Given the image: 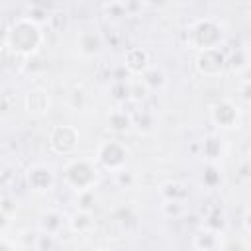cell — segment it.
<instances>
[{"label": "cell", "mask_w": 251, "mask_h": 251, "mask_svg": "<svg viewBox=\"0 0 251 251\" xmlns=\"http://www.w3.org/2000/svg\"><path fill=\"white\" fill-rule=\"evenodd\" d=\"M239 88H241V100H243V104H247V100H249V80L243 78V82L239 84Z\"/></svg>", "instance_id": "f546056e"}, {"label": "cell", "mask_w": 251, "mask_h": 251, "mask_svg": "<svg viewBox=\"0 0 251 251\" xmlns=\"http://www.w3.org/2000/svg\"><path fill=\"white\" fill-rule=\"evenodd\" d=\"M226 29L216 18H198L186 29V45L194 51L224 47Z\"/></svg>", "instance_id": "7a4b0ae2"}, {"label": "cell", "mask_w": 251, "mask_h": 251, "mask_svg": "<svg viewBox=\"0 0 251 251\" xmlns=\"http://www.w3.org/2000/svg\"><path fill=\"white\" fill-rule=\"evenodd\" d=\"M222 182V176L218 173V165H208L206 171L202 173V184L206 188H216Z\"/></svg>", "instance_id": "cb8c5ba5"}, {"label": "cell", "mask_w": 251, "mask_h": 251, "mask_svg": "<svg viewBox=\"0 0 251 251\" xmlns=\"http://www.w3.org/2000/svg\"><path fill=\"white\" fill-rule=\"evenodd\" d=\"M159 196L161 200H171V202H182L188 198V190L182 182H176V180H169V182H163L159 186Z\"/></svg>", "instance_id": "ac0fdd59"}, {"label": "cell", "mask_w": 251, "mask_h": 251, "mask_svg": "<svg viewBox=\"0 0 251 251\" xmlns=\"http://www.w3.org/2000/svg\"><path fill=\"white\" fill-rule=\"evenodd\" d=\"M137 80L143 84V88H145L147 92H161V90H165V86H167V82H169V76H167V73H165L163 67L151 63V65L139 75Z\"/></svg>", "instance_id": "4fadbf2b"}, {"label": "cell", "mask_w": 251, "mask_h": 251, "mask_svg": "<svg viewBox=\"0 0 251 251\" xmlns=\"http://www.w3.org/2000/svg\"><path fill=\"white\" fill-rule=\"evenodd\" d=\"M226 67H227V53L224 51V47L206 49L196 55V69L200 75H204L208 78H216V76L224 75Z\"/></svg>", "instance_id": "52a82bcc"}, {"label": "cell", "mask_w": 251, "mask_h": 251, "mask_svg": "<svg viewBox=\"0 0 251 251\" xmlns=\"http://www.w3.org/2000/svg\"><path fill=\"white\" fill-rule=\"evenodd\" d=\"M249 243L245 235H222L220 251H247Z\"/></svg>", "instance_id": "44dd1931"}, {"label": "cell", "mask_w": 251, "mask_h": 251, "mask_svg": "<svg viewBox=\"0 0 251 251\" xmlns=\"http://www.w3.org/2000/svg\"><path fill=\"white\" fill-rule=\"evenodd\" d=\"M222 235H224L222 231H216V229L202 226L192 235V247H194V251H220Z\"/></svg>", "instance_id": "5bb4252c"}, {"label": "cell", "mask_w": 251, "mask_h": 251, "mask_svg": "<svg viewBox=\"0 0 251 251\" xmlns=\"http://www.w3.org/2000/svg\"><path fill=\"white\" fill-rule=\"evenodd\" d=\"M76 202H78V210H86V212H90V210H92V204L96 202L94 190L78 192V194H76Z\"/></svg>", "instance_id": "484cf974"}, {"label": "cell", "mask_w": 251, "mask_h": 251, "mask_svg": "<svg viewBox=\"0 0 251 251\" xmlns=\"http://www.w3.org/2000/svg\"><path fill=\"white\" fill-rule=\"evenodd\" d=\"M131 157V149L127 147L126 141L112 137V139H102L96 147L94 161L98 163L100 169L108 173H116L120 169H126Z\"/></svg>", "instance_id": "277c9868"}, {"label": "cell", "mask_w": 251, "mask_h": 251, "mask_svg": "<svg viewBox=\"0 0 251 251\" xmlns=\"http://www.w3.org/2000/svg\"><path fill=\"white\" fill-rule=\"evenodd\" d=\"M45 43V31L41 25L31 22L25 16L16 18L8 31H6V47L22 57H31L35 55Z\"/></svg>", "instance_id": "6da1fadb"}, {"label": "cell", "mask_w": 251, "mask_h": 251, "mask_svg": "<svg viewBox=\"0 0 251 251\" xmlns=\"http://www.w3.org/2000/svg\"><path fill=\"white\" fill-rule=\"evenodd\" d=\"M47 143H49V149L57 155H63V157L73 155L78 149L80 131H78V127H75L71 124H59L49 131Z\"/></svg>", "instance_id": "8992f818"}, {"label": "cell", "mask_w": 251, "mask_h": 251, "mask_svg": "<svg viewBox=\"0 0 251 251\" xmlns=\"http://www.w3.org/2000/svg\"><path fill=\"white\" fill-rule=\"evenodd\" d=\"M147 94H149V92L143 88V84H141L139 80H135L133 84H129V100L139 102V100H143Z\"/></svg>", "instance_id": "83f0119b"}, {"label": "cell", "mask_w": 251, "mask_h": 251, "mask_svg": "<svg viewBox=\"0 0 251 251\" xmlns=\"http://www.w3.org/2000/svg\"><path fill=\"white\" fill-rule=\"evenodd\" d=\"M226 141L218 133H210L200 141V155L208 165H218L226 157Z\"/></svg>", "instance_id": "30bf717a"}, {"label": "cell", "mask_w": 251, "mask_h": 251, "mask_svg": "<svg viewBox=\"0 0 251 251\" xmlns=\"http://www.w3.org/2000/svg\"><path fill=\"white\" fill-rule=\"evenodd\" d=\"M76 51L84 59L98 57L104 51V35L96 27H84L76 35Z\"/></svg>", "instance_id": "ba28073f"}, {"label": "cell", "mask_w": 251, "mask_h": 251, "mask_svg": "<svg viewBox=\"0 0 251 251\" xmlns=\"http://www.w3.org/2000/svg\"><path fill=\"white\" fill-rule=\"evenodd\" d=\"M67 227L76 233V235H86L90 233L94 227H96V222H94V216L92 212H86V210H76L75 214H71L67 218Z\"/></svg>", "instance_id": "2e32d148"}, {"label": "cell", "mask_w": 251, "mask_h": 251, "mask_svg": "<svg viewBox=\"0 0 251 251\" xmlns=\"http://www.w3.org/2000/svg\"><path fill=\"white\" fill-rule=\"evenodd\" d=\"M8 226H10V214L0 208V235H2V231H4Z\"/></svg>", "instance_id": "f1b7e54d"}, {"label": "cell", "mask_w": 251, "mask_h": 251, "mask_svg": "<svg viewBox=\"0 0 251 251\" xmlns=\"http://www.w3.org/2000/svg\"><path fill=\"white\" fill-rule=\"evenodd\" d=\"M227 67H231L235 73L247 71L249 67V57H247V49H235V53L227 55Z\"/></svg>", "instance_id": "7402d4cb"}, {"label": "cell", "mask_w": 251, "mask_h": 251, "mask_svg": "<svg viewBox=\"0 0 251 251\" xmlns=\"http://www.w3.org/2000/svg\"><path fill=\"white\" fill-rule=\"evenodd\" d=\"M131 126H135L139 131L147 133L157 126V116L151 110H141V114H131Z\"/></svg>", "instance_id": "ffe728a7"}, {"label": "cell", "mask_w": 251, "mask_h": 251, "mask_svg": "<svg viewBox=\"0 0 251 251\" xmlns=\"http://www.w3.org/2000/svg\"><path fill=\"white\" fill-rule=\"evenodd\" d=\"M112 178H114V184L118 186V188H131L135 182H137V178H135V175L126 167V169H120V171H116V173H112Z\"/></svg>", "instance_id": "603a6c76"}, {"label": "cell", "mask_w": 251, "mask_h": 251, "mask_svg": "<svg viewBox=\"0 0 251 251\" xmlns=\"http://www.w3.org/2000/svg\"><path fill=\"white\" fill-rule=\"evenodd\" d=\"M161 214L165 218H178L184 210V204L182 202H171V200H161V206H159Z\"/></svg>", "instance_id": "d4e9b609"}, {"label": "cell", "mask_w": 251, "mask_h": 251, "mask_svg": "<svg viewBox=\"0 0 251 251\" xmlns=\"http://www.w3.org/2000/svg\"><path fill=\"white\" fill-rule=\"evenodd\" d=\"M102 10L106 12V16H127L126 12V2H106L102 4Z\"/></svg>", "instance_id": "4316f807"}, {"label": "cell", "mask_w": 251, "mask_h": 251, "mask_svg": "<svg viewBox=\"0 0 251 251\" xmlns=\"http://www.w3.org/2000/svg\"><path fill=\"white\" fill-rule=\"evenodd\" d=\"M24 16L29 18L31 22H35V24L41 25V27L51 22V12H49V8H47L45 4H29V6L25 8V14H24Z\"/></svg>", "instance_id": "d6986e66"}, {"label": "cell", "mask_w": 251, "mask_h": 251, "mask_svg": "<svg viewBox=\"0 0 251 251\" xmlns=\"http://www.w3.org/2000/svg\"><path fill=\"white\" fill-rule=\"evenodd\" d=\"M151 65V55L145 47L141 45H135V47H129L126 53H124V67L129 75H141L147 67Z\"/></svg>", "instance_id": "8fae6325"}, {"label": "cell", "mask_w": 251, "mask_h": 251, "mask_svg": "<svg viewBox=\"0 0 251 251\" xmlns=\"http://www.w3.org/2000/svg\"><path fill=\"white\" fill-rule=\"evenodd\" d=\"M24 108L31 116H45L51 110V96L43 88H33L24 96Z\"/></svg>", "instance_id": "7c38bea8"}, {"label": "cell", "mask_w": 251, "mask_h": 251, "mask_svg": "<svg viewBox=\"0 0 251 251\" xmlns=\"http://www.w3.org/2000/svg\"><path fill=\"white\" fill-rule=\"evenodd\" d=\"M0 251H16V247H14V243L8 237L0 235Z\"/></svg>", "instance_id": "4dcf8cb0"}, {"label": "cell", "mask_w": 251, "mask_h": 251, "mask_svg": "<svg viewBox=\"0 0 251 251\" xmlns=\"http://www.w3.org/2000/svg\"><path fill=\"white\" fill-rule=\"evenodd\" d=\"M67 226V218L63 216V212L59 210H47L41 214L39 218V231L47 237H55L61 233V229Z\"/></svg>", "instance_id": "9a60e30c"}, {"label": "cell", "mask_w": 251, "mask_h": 251, "mask_svg": "<svg viewBox=\"0 0 251 251\" xmlns=\"http://www.w3.org/2000/svg\"><path fill=\"white\" fill-rule=\"evenodd\" d=\"M241 116H243L241 104L235 102V100H231V98L216 100L210 106V122L218 129H222V131H229V129L239 127Z\"/></svg>", "instance_id": "5b68a950"}, {"label": "cell", "mask_w": 251, "mask_h": 251, "mask_svg": "<svg viewBox=\"0 0 251 251\" xmlns=\"http://www.w3.org/2000/svg\"><path fill=\"white\" fill-rule=\"evenodd\" d=\"M106 127L114 133H126L131 127V114L124 108L110 110L106 116Z\"/></svg>", "instance_id": "e0dca14e"}, {"label": "cell", "mask_w": 251, "mask_h": 251, "mask_svg": "<svg viewBox=\"0 0 251 251\" xmlns=\"http://www.w3.org/2000/svg\"><path fill=\"white\" fill-rule=\"evenodd\" d=\"M25 182L35 192H47L55 184V173L45 163H33L25 169Z\"/></svg>", "instance_id": "9c48e42d"}, {"label": "cell", "mask_w": 251, "mask_h": 251, "mask_svg": "<svg viewBox=\"0 0 251 251\" xmlns=\"http://www.w3.org/2000/svg\"><path fill=\"white\" fill-rule=\"evenodd\" d=\"M100 167L94 157H75L63 167V180L76 194L84 190H94L100 178Z\"/></svg>", "instance_id": "3957f363"}]
</instances>
